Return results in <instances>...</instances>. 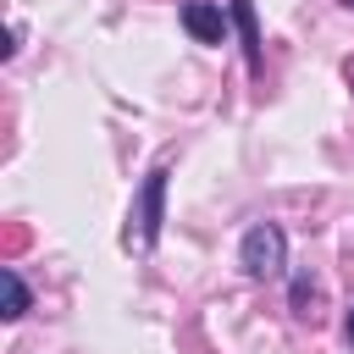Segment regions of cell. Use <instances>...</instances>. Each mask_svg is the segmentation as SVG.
Listing matches in <instances>:
<instances>
[{
  "label": "cell",
  "instance_id": "277c9868",
  "mask_svg": "<svg viewBox=\"0 0 354 354\" xmlns=\"http://www.w3.org/2000/svg\"><path fill=\"white\" fill-rule=\"evenodd\" d=\"M183 28H188L199 44H221L227 17H221V6H210V0H188V6H183Z\"/></svg>",
  "mask_w": 354,
  "mask_h": 354
},
{
  "label": "cell",
  "instance_id": "7a4b0ae2",
  "mask_svg": "<svg viewBox=\"0 0 354 354\" xmlns=\"http://www.w3.org/2000/svg\"><path fill=\"white\" fill-rule=\"evenodd\" d=\"M238 266H243L254 282L282 277V271H288V232H282L277 221H254V227L243 232V243H238Z\"/></svg>",
  "mask_w": 354,
  "mask_h": 354
},
{
  "label": "cell",
  "instance_id": "8992f818",
  "mask_svg": "<svg viewBox=\"0 0 354 354\" xmlns=\"http://www.w3.org/2000/svg\"><path fill=\"white\" fill-rule=\"evenodd\" d=\"M315 299H321L315 282L299 271V277H293V315H299V321H315Z\"/></svg>",
  "mask_w": 354,
  "mask_h": 354
},
{
  "label": "cell",
  "instance_id": "5b68a950",
  "mask_svg": "<svg viewBox=\"0 0 354 354\" xmlns=\"http://www.w3.org/2000/svg\"><path fill=\"white\" fill-rule=\"evenodd\" d=\"M0 288H6V304H0V321H22V315L33 310V293H28V282L17 277V266H6V271H0Z\"/></svg>",
  "mask_w": 354,
  "mask_h": 354
},
{
  "label": "cell",
  "instance_id": "9c48e42d",
  "mask_svg": "<svg viewBox=\"0 0 354 354\" xmlns=\"http://www.w3.org/2000/svg\"><path fill=\"white\" fill-rule=\"evenodd\" d=\"M343 6H348V11H354V0H343Z\"/></svg>",
  "mask_w": 354,
  "mask_h": 354
},
{
  "label": "cell",
  "instance_id": "52a82bcc",
  "mask_svg": "<svg viewBox=\"0 0 354 354\" xmlns=\"http://www.w3.org/2000/svg\"><path fill=\"white\" fill-rule=\"evenodd\" d=\"M343 332H348V343H354V310H348V321H343Z\"/></svg>",
  "mask_w": 354,
  "mask_h": 354
},
{
  "label": "cell",
  "instance_id": "6da1fadb",
  "mask_svg": "<svg viewBox=\"0 0 354 354\" xmlns=\"http://www.w3.org/2000/svg\"><path fill=\"white\" fill-rule=\"evenodd\" d=\"M166 166H155L144 183H138V194H133V205H127V227H122V249L127 254H149L155 243H160V221H166Z\"/></svg>",
  "mask_w": 354,
  "mask_h": 354
},
{
  "label": "cell",
  "instance_id": "3957f363",
  "mask_svg": "<svg viewBox=\"0 0 354 354\" xmlns=\"http://www.w3.org/2000/svg\"><path fill=\"white\" fill-rule=\"evenodd\" d=\"M227 17H232V28H238V39H243L249 77H260V72H266V50H260V28H254V0H232Z\"/></svg>",
  "mask_w": 354,
  "mask_h": 354
},
{
  "label": "cell",
  "instance_id": "ba28073f",
  "mask_svg": "<svg viewBox=\"0 0 354 354\" xmlns=\"http://www.w3.org/2000/svg\"><path fill=\"white\" fill-rule=\"evenodd\" d=\"M348 88H354V61H348Z\"/></svg>",
  "mask_w": 354,
  "mask_h": 354
}]
</instances>
